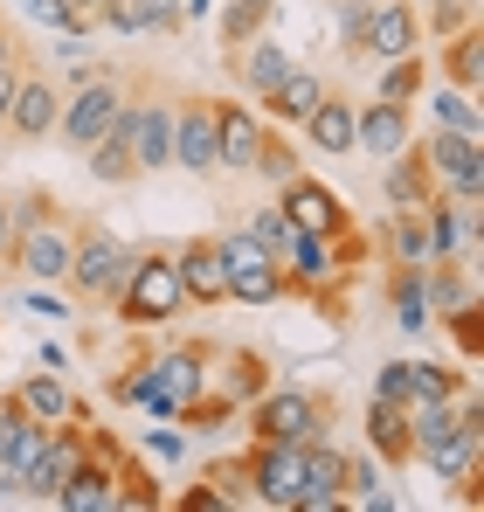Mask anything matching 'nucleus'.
<instances>
[{
  "label": "nucleus",
  "instance_id": "obj_21",
  "mask_svg": "<svg viewBox=\"0 0 484 512\" xmlns=\"http://www.w3.org/2000/svg\"><path fill=\"white\" fill-rule=\"evenodd\" d=\"M312 153H332V160H353V97L339 84H325V97L312 104V118L298 125Z\"/></svg>",
  "mask_w": 484,
  "mask_h": 512
},
{
  "label": "nucleus",
  "instance_id": "obj_30",
  "mask_svg": "<svg viewBox=\"0 0 484 512\" xmlns=\"http://www.w3.org/2000/svg\"><path fill=\"white\" fill-rule=\"evenodd\" d=\"M381 263H429V236H422V208H388L374 229Z\"/></svg>",
  "mask_w": 484,
  "mask_h": 512
},
{
  "label": "nucleus",
  "instance_id": "obj_11",
  "mask_svg": "<svg viewBox=\"0 0 484 512\" xmlns=\"http://www.w3.org/2000/svg\"><path fill=\"white\" fill-rule=\"evenodd\" d=\"M415 153L436 180V194H484V139L429 125V132H415Z\"/></svg>",
  "mask_w": 484,
  "mask_h": 512
},
{
  "label": "nucleus",
  "instance_id": "obj_36",
  "mask_svg": "<svg viewBox=\"0 0 484 512\" xmlns=\"http://www.w3.org/2000/svg\"><path fill=\"white\" fill-rule=\"evenodd\" d=\"M422 84H429V56H422V49H415V56H388V63H381V77H374V97H381V104H408V111H415Z\"/></svg>",
  "mask_w": 484,
  "mask_h": 512
},
{
  "label": "nucleus",
  "instance_id": "obj_19",
  "mask_svg": "<svg viewBox=\"0 0 484 512\" xmlns=\"http://www.w3.org/2000/svg\"><path fill=\"white\" fill-rule=\"evenodd\" d=\"M346 499V450L332 436L305 443V485H298V512H339Z\"/></svg>",
  "mask_w": 484,
  "mask_h": 512
},
{
  "label": "nucleus",
  "instance_id": "obj_10",
  "mask_svg": "<svg viewBox=\"0 0 484 512\" xmlns=\"http://www.w3.org/2000/svg\"><path fill=\"white\" fill-rule=\"evenodd\" d=\"M56 118H63V84L28 56L21 77H14V104H7V132H0V139H14V146H49V139H56Z\"/></svg>",
  "mask_w": 484,
  "mask_h": 512
},
{
  "label": "nucleus",
  "instance_id": "obj_4",
  "mask_svg": "<svg viewBox=\"0 0 484 512\" xmlns=\"http://www.w3.org/2000/svg\"><path fill=\"white\" fill-rule=\"evenodd\" d=\"M215 250H222V284H229V305H284V263L277 250L249 243L242 229H215Z\"/></svg>",
  "mask_w": 484,
  "mask_h": 512
},
{
  "label": "nucleus",
  "instance_id": "obj_38",
  "mask_svg": "<svg viewBox=\"0 0 484 512\" xmlns=\"http://www.w3.org/2000/svg\"><path fill=\"white\" fill-rule=\"evenodd\" d=\"M367 21H374V0H332V35L346 63H367Z\"/></svg>",
  "mask_w": 484,
  "mask_h": 512
},
{
  "label": "nucleus",
  "instance_id": "obj_13",
  "mask_svg": "<svg viewBox=\"0 0 484 512\" xmlns=\"http://www.w3.org/2000/svg\"><path fill=\"white\" fill-rule=\"evenodd\" d=\"M173 167L194 180H215V97L208 90H173Z\"/></svg>",
  "mask_w": 484,
  "mask_h": 512
},
{
  "label": "nucleus",
  "instance_id": "obj_16",
  "mask_svg": "<svg viewBox=\"0 0 484 512\" xmlns=\"http://www.w3.org/2000/svg\"><path fill=\"white\" fill-rule=\"evenodd\" d=\"M263 132H270V118H263L256 104H242V97H215V160H222V173H249V167H256Z\"/></svg>",
  "mask_w": 484,
  "mask_h": 512
},
{
  "label": "nucleus",
  "instance_id": "obj_6",
  "mask_svg": "<svg viewBox=\"0 0 484 512\" xmlns=\"http://www.w3.org/2000/svg\"><path fill=\"white\" fill-rule=\"evenodd\" d=\"M208 360L215 340L187 333V340H153V388H160V423H180V409L194 395H208Z\"/></svg>",
  "mask_w": 484,
  "mask_h": 512
},
{
  "label": "nucleus",
  "instance_id": "obj_32",
  "mask_svg": "<svg viewBox=\"0 0 484 512\" xmlns=\"http://www.w3.org/2000/svg\"><path fill=\"white\" fill-rule=\"evenodd\" d=\"M422 97H429V125H443V132H471V139H484V111H478V97L471 90H457V84H422Z\"/></svg>",
  "mask_w": 484,
  "mask_h": 512
},
{
  "label": "nucleus",
  "instance_id": "obj_25",
  "mask_svg": "<svg viewBox=\"0 0 484 512\" xmlns=\"http://www.w3.org/2000/svg\"><path fill=\"white\" fill-rule=\"evenodd\" d=\"M7 395H14V402H21V409H28L35 423H63V416H90V409H83L77 395H70V381H63V374H49V367L21 374V381H14Z\"/></svg>",
  "mask_w": 484,
  "mask_h": 512
},
{
  "label": "nucleus",
  "instance_id": "obj_22",
  "mask_svg": "<svg viewBox=\"0 0 484 512\" xmlns=\"http://www.w3.org/2000/svg\"><path fill=\"white\" fill-rule=\"evenodd\" d=\"M319 97H325V70H312V63H291V70L277 77V90H270V97H256V111H263L270 125H305Z\"/></svg>",
  "mask_w": 484,
  "mask_h": 512
},
{
  "label": "nucleus",
  "instance_id": "obj_23",
  "mask_svg": "<svg viewBox=\"0 0 484 512\" xmlns=\"http://www.w3.org/2000/svg\"><path fill=\"white\" fill-rule=\"evenodd\" d=\"M429 77H436V84H457V90H471V97H478V90H484V28H478V21L436 42V63H429Z\"/></svg>",
  "mask_w": 484,
  "mask_h": 512
},
{
  "label": "nucleus",
  "instance_id": "obj_54",
  "mask_svg": "<svg viewBox=\"0 0 484 512\" xmlns=\"http://www.w3.org/2000/svg\"><path fill=\"white\" fill-rule=\"evenodd\" d=\"M180 14H187V28H194V21H208V14H215V0H180Z\"/></svg>",
  "mask_w": 484,
  "mask_h": 512
},
{
  "label": "nucleus",
  "instance_id": "obj_45",
  "mask_svg": "<svg viewBox=\"0 0 484 512\" xmlns=\"http://www.w3.org/2000/svg\"><path fill=\"white\" fill-rule=\"evenodd\" d=\"M21 305H28L35 319H77V298H70L63 284H28V291H21Z\"/></svg>",
  "mask_w": 484,
  "mask_h": 512
},
{
  "label": "nucleus",
  "instance_id": "obj_55",
  "mask_svg": "<svg viewBox=\"0 0 484 512\" xmlns=\"http://www.w3.org/2000/svg\"><path fill=\"white\" fill-rule=\"evenodd\" d=\"M319 7H332V0H319Z\"/></svg>",
  "mask_w": 484,
  "mask_h": 512
},
{
  "label": "nucleus",
  "instance_id": "obj_39",
  "mask_svg": "<svg viewBox=\"0 0 484 512\" xmlns=\"http://www.w3.org/2000/svg\"><path fill=\"white\" fill-rule=\"evenodd\" d=\"M450 340H457V353H464V367H478L484 360V298H471V305H457V312H443L436 319Z\"/></svg>",
  "mask_w": 484,
  "mask_h": 512
},
{
  "label": "nucleus",
  "instance_id": "obj_24",
  "mask_svg": "<svg viewBox=\"0 0 484 512\" xmlns=\"http://www.w3.org/2000/svg\"><path fill=\"white\" fill-rule=\"evenodd\" d=\"M381 201H388V208H429V201H436V180H429V167H422L415 139H408L402 153L381 160Z\"/></svg>",
  "mask_w": 484,
  "mask_h": 512
},
{
  "label": "nucleus",
  "instance_id": "obj_48",
  "mask_svg": "<svg viewBox=\"0 0 484 512\" xmlns=\"http://www.w3.org/2000/svg\"><path fill=\"white\" fill-rule=\"evenodd\" d=\"M104 70H118V63H104V56H70V70H63V90H77V84H90V77H104Z\"/></svg>",
  "mask_w": 484,
  "mask_h": 512
},
{
  "label": "nucleus",
  "instance_id": "obj_12",
  "mask_svg": "<svg viewBox=\"0 0 484 512\" xmlns=\"http://www.w3.org/2000/svg\"><path fill=\"white\" fill-rule=\"evenodd\" d=\"M249 499L263 512H298V485H305V443H256L249 436Z\"/></svg>",
  "mask_w": 484,
  "mask_h": 512
},
{
  "label": "nucleus",
  "instance_id": "obj_1",
  "mask_svg": "<svg viewBox=\"0 0 484 512\" xmlns=\"http://www.w3.org/2000/svg\"><path fill=\"white\" fill-rule=\"evenodd\" d=\"M132 243L125 236H111L104 222H90L77 215V243H70V270H63V291L90 305V312H111L118 305V291H125V277H132Z\"/></svg>",
  "mask_w": 484,
  "mask_h": 512
},
{
  "label": "nucleus",
  "instance_id": "obj_18",
  "mask_svg": "<svg viewBox=\"0 0 484 512\" xmlns=\"http://www.w3.org/2000/svg\"><path fill=\"white\" fill-rule=\"evenodd\" d=\"M173 270H180L187 312H215V305H229V284H222V250H215V236H187V243H173Z\"/></svg>",
  "mask_w": 484,
  "mask_h": 512
},
{
  "label": "nucleus",
  "instance_id": "obj_15",
  "mask_svg": "<svg viewBox=\"0 0 484 512\" xmlns=\"http://www.w3.org/2000/svg\"><path fill=\"white\" fill-rule=\"evenodd\" d=\"M208 388L242 416V409L270 388V353H263V346H242V340L215 346V360H208Z\"/></svg>",
  "mask_w": 484,
  "mask_h": 512
},
{
  "label": "nucleus",
  "instance_id": "obj_17",
  "mask_svg": "<svg viewBox=\"0 0 484 512\" xmlns=\"http://www.w3.org/2000/svg\"><path fill=\"white\" fill-rule=\"evenodd\" d=\"M408 139H415V111L408 104H381V97L353 104V160H388Z\"/></svg>",
  "mask_w": 484,
  "mask_h": 512
},
{
  "label": "nucleus",
  "instance_id": "obj_50",
  "mask_svg": "<svg viewBox=\"0 0 484 512\" xmlns=\"http://www.w3.org/2000/svg\"><path fill=\"white\" fill-rule=\"evenodd\" d=\"M7 250H14V194L0 187V270H7Z\"/></svg>",
  "mask_w": 484,
  "mask_h": 512
},
{
  "label": "nucleus",
  "instance_id": "obj_37",
  "mask_svg": "<svg viewBox=\"0 0 484 512\" xmlns=\"http://www.w3.org/2000/svg\"><path fill=\"white\" fill-rule=\"evenodd\" d=\"M471 381V367H450V360H408V402H457Z\"/></svg>",
  "mask_w": 484,
  "mask_h": 512
},
{
  "label": "nucleus",
  "instance_id": "obj_26",
  "mask_svg": "<svg viewBox=\"0 0 484 512\" xmlns=\"http://www.w3.org/2000/svg\"><path fill=\"white\" fill-rule=\"evenodd\" d=\"M83 173L97 180V187H132L139 180V160H132V132H125V104H118V118H111V132L90 146V153H77Z\"/></svg>",
  "mask_w": 484,
  "mask_h": 512
},
{
  "label": "nucleus",
  "instance_id": "obj_20",
  "mask_svg": "<svg viewBox=\"0 0 484 512\" xmlns=\"http://www.w3.org/2000/svg\"><path fill=\"white\" fill-rule=\"evenodd\" d=\"M429 35H422V14L415 0H374V21H367V63H388V56H415Z\"/></svg>",
  "mask_w": 484,
  "mask_h": 512
},
{
  "label": "nucleus",
  "instance_id": "obj_27",
  "mask_svg": "<svg viewBox=\"0 0 484 512\" xmlns=\"http://www.w3.org/2000/svg\"><path fill=\"white\" fill-rule=\"evenodd\" d=\"M291 63H298V56H291L277 35H256V42H242L236 56H229V70H236V84L249 90V97H270V90H277V77H284Z\"/></svg>",
  "mask_w": 484,
  "mask_h": 512
},
{
  "label": "nucleus",
  "instance_id": "obj_14",
  "mask_svg": "<svg viewBox=\"0 0 484 512\" xmlns=\"http://www.w3.org/2000/svg\"><path fill=\"white\" fill-rule=\"evenodd\" d=\"M277 208H284V222H291V229H305V236H346V229H353L346 194H339V187H325L319 173H291V180L277 187Z\"/></svg>",
  "mask_w": 484,
  "mask_h": 512
},
{
  "label": "nucleus",
  "instance_id": "obj_53",
  "mask_svg": "<svg viewBox=\"0 0 484 512\" xmlns=\"http://www.w3.org/2000/svg\"><path fill=\"white\" fill-rule=\"evenodd\" d=\"M14 77H21V70H0V132H7V104H14Z\"/></svg>",
  "mask_w": 484,
  "mask_h": 512
},
{
  "label": "nucleus",
  "instance_id": "obj_31",
  "mask_svg": "<svg viewBox=\"0 0 484 512\" xmlns=\"http://www.w3.org/2000/svg\"><path fill=\"white\" fill-rule=\"evenodd\" d=\"M42 436H49V423H35L14 395H0V471H21L42 450Z\"/></svg>",
  "mask_w": 484,
  "mask_h": 512
},
{
  "label": "nucleus",
  "instance_id": "obj_49",
  "mask_svg": "<svg viewBox=\"0 0 484 512\" xmlns=\"http://www.w3.org/2000/svg\"><path fill=\"white\" fill-rule=\"evenodd\" d=\"M166 506H173V512H215V506H222V499H215V485L201 478L194 492H180V499H166Z\"/></svg>",
  "mask_w": 484,
  "mask_h": 512
},
{
  "label": "nucleus",
  "instance_id": "obj_35",
  "mask_svg": "<svg viewBox=\"0 0 484 512\" xmlns=\"http://www.w3.org/2000/svg\"><path fill=\"white\" fill-rule=\"evenodd\" d=\"M160 506H166V492L153 478V464L118 443V512H160Z\"/></svg>",
  "mask_w": 484,
  "mask_h": 512
},
{
  "label": "nucleus",
  "instance_id": "obj_41",
  "mask_svg": "<svg viewBox=\"0 0 484 512\" xmlns=\"http://www.w3.org/2000/svg\"><path fill=\"white\" fill-rule=\"evenodd\" d=\"M415 14H422V35H457V28H471L478 21V0H415Z\"/></svg>",
  "mask_w": 484,
  "mask_h": 512
},
{
  "label": "nucleus",
  "instance_id": "obj_47",
  "mask_svg": "<svg viewBox=\"0 0 484 512\" xmlns=\"http://www.w3.org/2000/svg\"><path fill=\"white\" fill-rule=\"evenodd\" d=\"M28 56H35V42H28V35H21V28L0 14V70H21Z\"/></svg>",
  "mask_w": 484,
  "mask_h": 512
},
{
  "label": "nucleus",
  "instance_id": "obj_28",
  "mask_svg": "<svg viewBox=\"0 0 484 512\" xmlns=\"http://www.w3.org/2000/svg\"><path fill=\"white\" fill-rule=\"evenodd\" d=\"M367 450H374L388 471H408V464H415L408 409H402V402H374V395H367Z\"/></svg>",
  "mask_w": 484,
  "mask_h": 512
},
{
  "label": "nucleus",
  "instance_id": "obj_40",
  "mask_svg": "<svg viewBox=\"0 0 484 512\" xmlns=\"http://www.w3.org/2000/svg\"><path fill=\"white\" fill-rule=\"evenodd\" d=\"M249 173H263L270 187H284L291 173H305V153H298V146H291V139L270 125V132H263V146H256V167H249Z\"/></svg>",
  "mask_w": 484,
  "mask_h": 512
},
{
  "label": "nucleus",
  "instance_id": "obj_42",
  "mask_svg": "<svg viewBox=\"0 0 484 512\" xmlns=\"http://www.w3.org/2000/svg\"><path fill=\"white\" fill-rule=\"evenodd\" d=\"M201 478L215 485V499H222V506H256V499H249V457H215Z\"/></svg>",
  "mask_w": 484,
  "mask_h": 512
},
{
  "label": "nucleus",
  "instance_id": "obj_29",
  "mask_svg": "<svg viewBox=\"0 0 484 512\" xmlns=\"http://www.w3.org/2000/svg\"><path fill=\"white\" fill-rule=\"evenodd\" d=\"M381 298H388V312H395L402 333H429L436 326L429 319V298H422V263H388L381 270Z\"/></svg>",
  "mask_w": 484,
  "mask_h": 512
},
{
  "label": "nucleus",
  "instance_id": "obj_43",
  "mask_svg": "<svg viewBox=\"0 0 484 512\" xmlns=\"http://www.w3.org/2000/svg\"><path fill=\"white\" fill-rule=\"evenodd\" d=\"M242 236H249V243H263V250H284V243H291V222H284V208H277V201H263V208H249Z\"/></svg>",
  "mask_w": 484,
  "mask_h": 512
},
{
  "label": "nucleus",
  "instance_id": "obj_51",
  "mask_svg": "<svg viewBox=\"0 0 484 512\" xmlns=\"http://www.w3.org/2000/svg\"><path fill=\"white\" fill-rule=\"evenodd\" d=\"M35 367L63 374V367H70V346H63V340H42V346H35Z\"/></svg>",
  "mask_w": 484,
  "mask_h": 512
},
{
  "label": "nucleus",
  "instance_id": "obj_44",
  "mask_svg": "<svg viewBox=\"0 0 484 512\" xmlns=\"http://www.w3.org/2000/svg\"><path fill=\"white\" fill-rule=\"evenodd\" d=\"M139 457L160 471V464H180L187 457V429L180 423H160V429H146V443H139Z\"/></svg>",
  "mask_w": 484,
  "mask_h": 512
},
{
  "label": "nucleus",
  "instance_id": "obj_2",
  "mask_svg": "<svg viewBox=\"0 0 484 512\" xmlns=\"http://www.w3.org/2000/svg\"><path fill=\"white\" fill-rule=\"evenodd\" d=\"M332 416H339L332 388H305V381H270L242 409V423H249L256 443H312V436H332Z\"/></svg>",
  "mask_w": 484,
  "mask_h": 512
},
{
  "label": "nucleus",
  "instance_id": "obj_5",
  "mask_svg": "<svg viewBox=\"0 0 484 512\" xmlns=\"http://www.w3.org/2000/svg\"><path fill=\"white\" fill-rule=\"evenodd\" d=\"M90 450V416H63V423H49L42 436V450L14 471V499H28V506H49L56 499V485L77 471V457Z\"/></svg>",
  "mask_w": 484,
  "mask_h": 512
},
{
  "label": "nucleus",
  "instance_id": "obj_8",
  "mask_svg": "<svg viewBox=\"0 0 484 512\" xmlns=\"http://www.w3.org/2000/svg\"><path fill=\"white\" fill-rule=\"evenodd\" d=\"M118 104H125V70H104V77H90V84L63 90V118H56V139H63L70 153H90V146H97V139L111 132Z\"/></svg>",
  "mask_w": 484,
  "mask_h": 512
},
{
  "label": "nucleus",
  "instance_id": "obj_52",
  "mask_svg": "<svg viewBox=\"0 0 484 512\" xmlns=\"http://www.w3.org/2000/svg\"><path fill=\"white\" fill-rule=\"evenodd\" d=\"M21 7H28L42 28H63V0H21Z\"/></svg>",
  "mask_w": 484,
  "mask_h": 512
},
{
  "label": "nucleus",
  "instance_id": "obj_46",
  "mask_svg": "<svg viewBox=\"0 0 484 512\" xmlns=\"http://www.w3.org/2000/svg\"><path fill=\"white\" fill-rule=\"evenodd\" d=\"M374 402H402V409H408V360H381V374H374Z\"/></svg>",
  "mask_w": 484,
  "mask_h": 512
},
{
  "label": "nucleus",
  "instance_id": "obj_34",
  "mask_svg": "<svg viewBox=\"0 0 484 512\" xmlns=\"http://www.w3.org/2000/svg\"><path fill=\"white\" fill-rule=\"evenodd\" d=\"M270 28H277V0H222V14H215V35L229 42V56Z\"/></svg>",
  "mask_w": 484,
  "mask_h": 512
},
{
  "label": "nucleus",
  "instance_id": "obj_9",
  "mask_svg": "<svg viewBox=\"0 0 484 512\" xmlns=\"http://www.w3.org/2000/svg\"><path fill=\"white\" fill-rule=\"evenodd\" d=\"M56 512H118V436L90 429V450L77 457V471L56 485Z\"/></svg>",
  "mask_w": 484,
  "mask_h": 512
},
{
  "label": "nucleus",
  "instance_id": "obj_33",
  "mask_svg": "<svg viewBox=\"0 0 484 512\" xmlns=\"http://www.w3.org/2000/svg\"><path fill=\"white\" fill-rule=\"evenodd\" d=\"M118 35H160V42H180L187 35V14H180V0H125V14H118Z\"/></svg>",
  "mask_w": 484,
  "mask_h": 512
},
{
  "label": "nucleus",
  "instance_id": "obj_7",
  "mask_svg": "<svg viewBox=\"0 0 484 512\" xmlns=\"http://www.w3.org/2000/svg\"><path fill=\"white\" fill-rule=\"evenodd\" d=\"M70 243H77V215L56 201L42 222H28V229L14 236L7 270H14V277H28V284H63V270H70Z\"/></svg>",
  "mask_w": 484,
  "mask_h": 512
},
{
  "label": "nucleus",
  "instance_id": "obj_3",
  "mask_svg": "<svg viewBox=\"0 0 484 512\" xmlns=\"http://www.w3.org/2000/svg\"><path fill=\"white\" fill-rule=\"evenodd\" d=\"M111 312L132 333H160V326H173L187 312V291H180V270H173V243H153V250L132 256V277H125Z\"/></svg>",
  "mask_w": 484,
  "mask_h": 512
}]
</instances>
